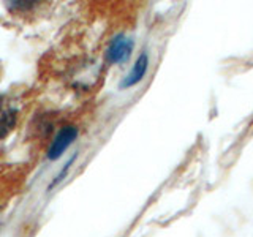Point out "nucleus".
<instances>
[{
  "label": "nucleus",
  "instance_id": "nucleus-1",
  "mask_svg": "<svg viewBox=\"0 0 253 237\" xmlns=\"http://www.w3.org/2000/svg\"><path fill=\"white\" fill-rule=\"evenodd\" d=\"M133 40L125 35H117L113 38V41L109 43L106 51V60L109 63H124L130 57L133 51Z\"/></svg>",
  "mask_w": 253,
  "mask_h": 237
},
{
  "label": "nucleus",
  "instance_id": "nucleus-2",
  "mask_svg": "<svg viewBox=\"0 0 253 237\" xmlns=\"http://www.w3.org/2000/svg\"><path fill=\"white\" fill-rule=\"evenodd\" d=\"M76 136H78L76 126L73 125L62 126L60 131L55 134L49 150H47V158H49V160H57V158L71 146V142L76 139Z\"/></svg>",
  "mask_w": 253,
  "mask_h": 237
},
{
  "label": "nucleus",
  "instance_id": "nucleus-3",
  "mask_svg": "<svg viewBox=\"0 0 253 237\" xmlns=\"http://www.w3.org/2000/svg\"><path fill=\"white\" fill-rule=\"evenodd\" d=\"M147 68H149V55H147V52H142L138 57V60L134 62V65L130 70V73L126 75L125 79L122 81V84H121L122 89H128V87L139 84L142 81V78L146 76Z\"/></svg>",
  "mask_w": 253,
  "mask_h": 237
},
{
  "label": "nucleus",
  "instance_id": "nucleus-4",
  "mask_svg": "<svg viewBox=\"0 0 253 237\" xmlns=\"http://www.w3.org/2000/svg\"><path fill=\"white\" fill-rule=\"evenodd\" d=\"M16 122H18V113L14 109L0 111V139H3L13 130Z\"/></svg>",
  "mask_w": 253,
  "mask_h": 237
},
{
  "label": "nucleus",
  "instance_id": "nucleus-5",
  "mask_svg": "<svg viewBox=\"0 0 253 237\" xmlns=\"http://www.w3.org/2000/svg\"><path fill=\"white\" fill-rule=\"evenodd\" d=\"M14 8H30L32 5H34V3H32V2H14V3H11Z\"/></svg>",
  "mask_w": 253,
  "mask_h": 237
}]
</instances>
